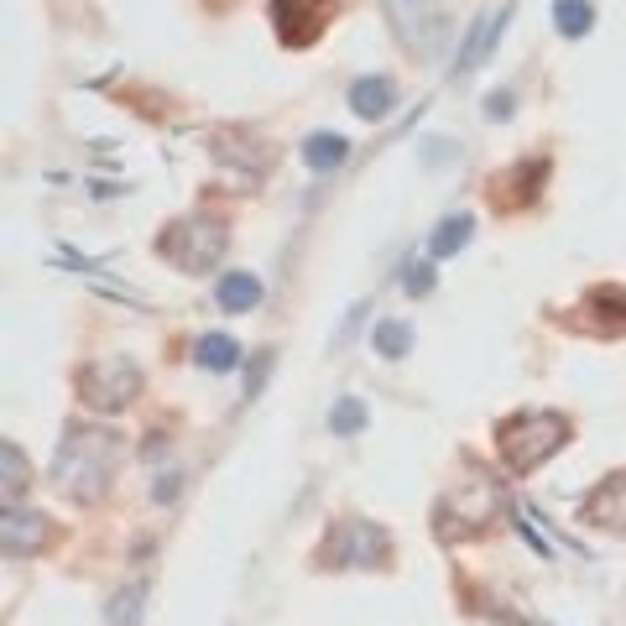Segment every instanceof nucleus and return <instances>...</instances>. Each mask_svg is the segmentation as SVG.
<instances>
[{"label":"nucleus","instance_id":"f257e3e1","mask_svg":"<svg viewBox=\"0 0 626 626\" xmlns=\"http://www.w3.org/2000/svg\"><path fill=\"white\" fill-rule=\"evenodd\" d=\"M120 455H126V439L116 428H95V424H68L63 428V444L52 455V486L63 501L73 507H95L110 480L120 470Z\"/></svg>","mask_w":626,"mask_h":626},{"label":"nucleus","instance_id":"f03ea898","mask_svg":"<svg viewBox=\"0 0 626 626\" xmlns=\"http://www.w3.org/2000/svg\"><path fill=\"white\" fill-rule=\"evenodd\" d=\"M569 439H575V424L554 407H527V413H511V418L496 424V449H501V465L511 475H533Z\"/></svg>","mask_w":626,"mask_h":626},{"label":"nucleus","instance_id":"7ed1b4c3","mask_svg":"<svg viewBox=\"0 0 626 626\" xmlns=\"http://www.w3.org/2000/svg\"><path fill=\"white\" fill-rule=\"evenodd\" d=\"M496 517H501V486L486 470H475L434 501V538L439 543L480 538V533H491Z\"/></svg>","mask_w":626,"mask_h":626},{"label":"nucleus","instance_id":"20e7f679","mask_svg":"<svg viewBox=\"0 0 626 626\" xmlns=\"http://www.w3.org/2000/svg\"><path fill=\"white\" fill-rule=\"evenodd\" d=\"M230 251V225L220 215H188V220H172L162 236H157V256L172 261L178 271L199 277V271H215Z\"/></svg>","mask_w":626,"mask_h":626},{"label":"nucleus","instance_id":"39448f33","mask_svg":"<svg viewBox=\"0 0 626 626\" xmlns=\"http://www.w3.org/2000/svg\"><path fill=\"white\" fill-rule=\"evenodd\" d=\"M319 569H387L391 564V538L387 527H376L371 517H335L324 543L314 548Z\"/></svg>","mask_w":626,"mask_h":626},{"label":"nucleus","instance_id":"423d86ee","mask_svg":"<svg viewBox=\"0 0 626 626\" xmlns=\"http://www.w3.org/2000/svg\"><path fill=\"white\" fill-rule=\"evenodd\" d=\"M141 387H147V371L131 356H100L79 366V376H73L79 403L95 407V413H126L141 397Z\"/></svg>","mask_w":626,"mask_h":626},{"label":"nucleus","instance_id":"0eeeda50","mask_svg":"<svg viewBox=\"0 0 626 626\" xmlns=\"http://www.w3.org/2000/svg\"><path fill=\"white\" fill-rule=\"evenodd\" d=\"M267 17H271L277 42L298 52V48H314L329 32V21L339 17V0H271Z\"/></svg>","mask_w":626,"mask_h":626},{"label":"nucleus","instance_id":"6e6552de","mask_svg":"<svg viewBox=\"0 0 626 626\" xmlns=\"http://www.w3.org/2000/svg\"><path fill=\"white\" fill-rule=\"evenodd\" d=\"M548 172H554V157L548 152L523 157V162H511L507 172H496L491 209L496 215H523V209H533V203L543 199V188H548Z\"/></svg>","mask_w":626,"mask_h":626},{"label":"nucleus","instance_id":"1a4fd4ad","mask_svg":"<svg viewBox=\"0 0 626 626\" xmlns=\"http://www.w3.org/2000/svg\"><path fill=\"white\" fill-rule=\"evenodd\" d=\"M215 162L246 178V183H261L267 168L277 162V147L267 136H256L251 126H230V131H215Z\"/></svg>","mask_w":626,"mask_h":626},{"label":"nucleus","instance_id":"9d476101","mask_svg":"<svg viewBox=\"0 0 626 626\" xmlns=\"http://www.w3.org/2000/svg\"><path fill=\"white\" fill-rule=\"evenodd\" d=\"M579 523L626 538V470L606 475V480H600V486H595V491L579 501Z\"/></svg>","mask_w":626,"mask_h":626},{"label":"nucleus","instance_id":"9b49d317","mask_svg":"<svg viewBox=\"0 0 626 626\" xmlns=\"http://www.w3.org/2000/svg\"><path fill=\"white\" fill-rule=\"evenodd\" d=\"M579 314H585V329H590V335L622 339L626 335V288L622 282H595V288H585V298H579Z\"/></svg>","mask_w":626,"mask_h":626},{"label":"nucleus","instance_id":"f8f14e48","mask_svg":"<svg viewBox=\"0 0 626 626\" xmlns=\"http://www.w3.org/2000/svg\"><path fill=\"white\" fill-rule=\"evenodd\" d=\"M52 538H58V523H52V517L6 507V559H37L42 548H52Z\"/></svg>","mask_w":626,"mask_h":626},{"label":"nucleus","instance_id":"ddd939ff","mask_svg":"<svg viewBox=\"0 0 626 626\" xmlns=\"http://www.w3.org/2000/svg\"><path fill=\"white\" fill-rule=\"evenodd\" d=\"M350 110L360 120H387L397 110V85H391L387 73H366V79L350 85Z\"/></svg>","mask_w":626,"mask_h":626},{"label":"nucleus","instance_id":"4468645a","mask_svg":"<svg viewBox=\"0 0 626 626\" xmlns=\"http://www.w3.org/2000/svg\"><path fill=\"white\" fill-rule=\"evenodd\" d=\"M507 21H511V6H501L486 27H470V37H465V48H459V63H455V73H470L475 63H486L491 58V48L501 42V32H507Z\"/></svg>","mask_w":626,"mask_h":626},{"label":"nucleus","instance_id":"2eb2a0df","mask_svg":"<svg viewBox=\"0 0 626 626\" xmlns=\"http://www.w3.org/2000/svg\"><path fill=\"white\" fill-rule=\"evenodd\" d=\"M444 32H449V27H444V17L434 21L428 11H397V37L407 42V52H413V58H428V52H434V42H444Z\"/></svg>","mask_w":626,"mask_h":626},{"label":"nucleus","instance_id":"dca6fc26","mask_svg":"<svg viewBox=\"0 0 626 626\" xmlns=\"http://www.w3.org/2000/svg\"><path fill=\"white\" fill-rule=\"evenodd\" d=\"M261 277H251V271H225L220 288H215V304L225 308V314H251L256 304H261Z\"/></svg>","mask_w":626,"mask_h":626},{"label":"nucleus","instance_id":"f3484780","mask_svg":"<svg viewBox=\"0 0 626 626\" xmlns=\"http://www.w3.org/2000/svg\"><path fill=\"white\" fill-rule=\"evenodd\" d=\"M345 157H350V141H345L339 131H314V136L304 141V162H308L314 172H335Z\"/></svg>","mask_w":626,"mask_h":626},{"label":"nucleus","instance_id":"a211bd4d","mask_svg":"<svg viewBox=\"0 0 626 626\" xmlns=\"http://www.w3.org/2000/svg\"><path fill=\"white\" fill-rule=\"evenodd\" d=\"M470 236H475L470 215H449V220L434 230V240H428V256H434V261H449V256H459L470 246Z\"/></svg>","mask_w":626,"mask_h":626},{"label":"nucleus","instance_id":"6ab92c4d","mask_svg":"<svg viewBox=\"0 0 626 626\" xmlns=\"http://www.w3.org/2000/svg\"><path fill=\"white\" fill-rule=\"evenodd\" d=\"M193 360H199L203 371H236L240 366V345L230 335H199V345H193Z\"/></svg>","mask_w":626,"mask_h":626},{"label":"nucleus","instance_id":"aec40b11","mask_svg":"<svg viewBox=\"0 0 626 626\" xmlns=\"http://www.w3.org/2000/svg\"><path fill=\"white\" fill-rule=\"evenodd\" d=\"M0 459H6V507H17V496H27V486H32V470H27V455L17 449V439L0 444Z\"/></svg>","mask_w":626,"mask_h":626},{"label":"nucleus","instance_id":"412c9836","mask_svg":"<svg viewBox=\"0 0 626 626\" xmlns=\"http://www.w3.org/2000/svg\"><path fill=\"white\" fill-rule=\"evenodd\" d=\"M554 27L559 37H585L595 27V6L590 0H554Z\"/></svg>","mask_w":626,"mask_h":626},{"label":"nucleus","instance_id":"4be33fe9","mask_svg":"<svg viewBox=\"0 0 626 626\" xmlns=\"http://www.w3.org/2000/svg\"><path fill=\"white\" fill-rule=\"evenodd\" d=\"M371 345H376V356H387V360H403L407 350H413V324H403V319H387V324H376Z\"/></svg>","mask_w":626,"mask_h":626},{"label":"nucleus","instance_id":"5701e85b","mask_svg":"<svg viewBox=\"0 0 626 626\" xmlns=\"http://www.w3.org/2000/svg\"><path fill=\"white\" fill-rule=\"evenodd\" d=\"M366 418H371V413H366V403H360V397H339L335 413H329V428H335L339 439H350V434H360V428H366Z\"/></svg>","mask_w":626,"mask_h":626},{"label":"nucleus","instance_id":"b1692460","mask_svg":"<svg viewBox=\"0 0 626 626\" xmlns=\"http://www.w3.org/2000/svg\"><path fill=\"white\" fill-rule=\"evenodd\" d=\"M403 288L413 292V298H424V292L434 288V267H428V261H413V267H407V277H403Z\"/></svg>","mask_w":626,"mask_h":626},{"label":"nucleus","instance_id":"393cba45","mask_svg":"<svg viewBox=\"0 0 626 626\" xmlns=\"http://www.w3.org/2000/svg\"><path fill=\"white\" fill-rule=\"evenodd\" d=\"M267 371H271V350H261V356L251 360V371H246V397H256V391H261V381H267Z\"/></svg>","mask_w":626,"mask_h":626},{"label":"nucleus","instance_id":"a878e982","mask_svg":"<svg viewBox=\"0 0 626 626\" xmlns=\"http://www.w3.org/2000/svg\"><path fill=\"white\" fill-rule=\"evenodd\" d=\"M486 116H491V120H507L511 116V89H496L491 105H486Z\"/></svg>","mask_w":626,"mask_h":626},{"label":"nucleus","instance_id":"bb28decb","mask_svg":"<svg viewBox=\"0 0 626 626\" xmlns=\"http://www.w3.org/2000/svg\"><path fill=\"white\" fill-rule=\"evenodd\" d=\"M152 496H157V501H172V496H178V475H162Z\"/></svg>","mask_w":626,"mask_h":626}]
</instances>
